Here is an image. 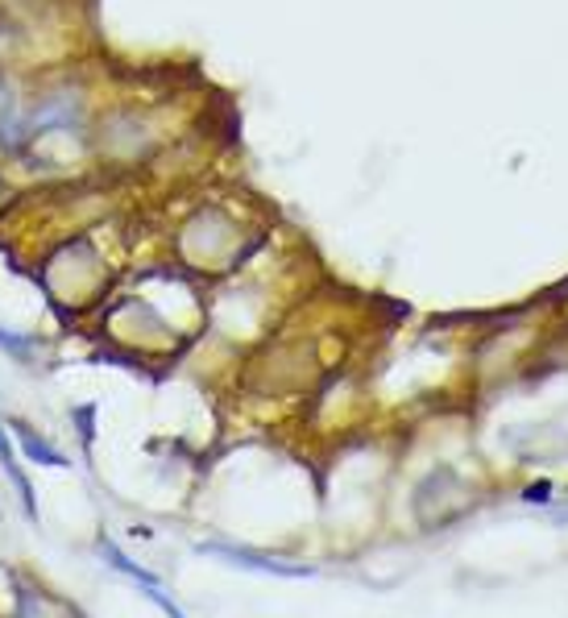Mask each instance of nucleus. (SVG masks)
Listing matches in <instances>:
<instances>
[{
    "label": "nucleus",
    "mask_w": 568,
    "mask_h": 618,
    "mask_svg": "<svg viewBox=\"0 0 568 618\" xmlns=\"http://www.w3.org/2000/svg\"><path fill=\"white\" fill-rule=\"evenodd\" d=\"M522 499L535 502V506H544V502L552 499V481H535V486H527V490H522Z\"/></svg>",
    "instance_id": "11"
},
{
    "label": "nucleus",
    "mask_w": 568,
    "mask_h": 618,
    "mask_svg": "<svg viewBox=\"0 0 568 618\" xmlns=\"http://www.w3.org/2000/svg\"><path fill=\"white\" fill-rule=\"evenodd\" d=\"M204 552H212V556H224V561H233V565H245V569L279 572V577H311V569H308V565H279V561H270V556H261V552H249V548H233V544H204Z\"/></svg>",
    "instance_id": "4"
},
{
    "label": "nucleus",
    "mask_w": 568,
    "mask_h": 618,
    "mask_svg": "<svg viewBox=\"0 0 568 618\" xmlns=\"http://www.w3.org/2000/svg\"><path fill=\"white\" fill-rule=\"evenodd\" d=\"M229 245H237V224L220 213L216 204L195 208L188 220H179L175 229V258L188 270H212V258L229 254Z\"/></svg>",
    "instance_id": "3"
},
{
    "label": "nucleus",
    "mask_w": 568,
    "mask_h": 618,
    "mask_svg": "<svg viewBox=\"0 0 568 618\" xmlns=\"http://www.w3.org/2000/svg\"><path fill=\"white\" fill-rule=\"evenodd\" d=\"M9 428H13L17 445H22V456H29L34 465H47V469H63V465H67V456L54 449L38 428H29V424H22V420H13Z\"/></svg>",
    "instance_id": "5"
},
{
    "label": "nucleus",
    "mask_w": 568,
    "mask_h": 618,
    "mask_svg": "<svg viewBox=\"0 0 568 618\" xmlns=\"http://www.w3.org/2000/svg\"><path fill=\"white\" fill-rule=\"evenodd\" d=\"M95 233H100V224L67 233L38 258L34 279L47 291L50 308L63 320H75L79 311L100 308L108 299L113 283H117V266L108 262V254H104Z\"/></svg>",
    "instance_id": "2"
},
{
    "label": "nucleus",
    "mask_w": 568,
    "mask_h": 618,
    "mask_svg": "<svg viewBox=\"0 0 568 618\" xmlns=\"http://www.w3.org/2000/svg\"><path fill=\"white\" fill-rule=\"evenodd\" d=\"M9 47H13V29H9V17L0 9V63H9Z\"/></svg>",
    "instance_id": "12"
},
{
    "label": "nucleus",
    "mask_w": 568,
    "mask_h": 618,
    "mask_svg": "<svg viewBox=\"0 0 568 618\" xmlns=\"http://www.w3.org/2000/svg\"><path fill=\"white\" fill-rule=\"evenodd\" d=\"M0 349L13 357V361H22V365H34V361H38V353H42V345H38L34 336L9 333L4 324H0Z\"/></svg>",
    "instance_id": "9"
},
{
    "label": "nucleus",
    "mask_w": 568,
    "mask_h": 618,
    "mask_svg": "<svg viewBox=\"0 0 568 618\" xmlns=\"http://www.w3.org/2000/svg\"><path fill=\"white\" fill-rule=\"evenodd\" d=\"M92 415H95V407H79L75 411V420H79V436H83V449H92V440H95V432H92Z\"/></svg>",
    "instance_id": "10"
},
{
    "label": "nucleus",
    "mask_w": 568,
    "mask_h": 618,
    "mask_svg": "<svg viewBox=\"0 0 568 618\" xmlns=\"http://www.w3.org/2000/svg\"><path fill=\"white\" fill-rule=\"evenodd\" d=\"M170 145L166 120L154 104L133 95H108L100 100L88 129V167L100 175L133 179V170L154 167Z\"/></svg>",
    "instance_id": "1"
},
{
    "label": "nucleus",
    "mask_w": 568,
    "mask_h": 618,
    "mask_svg": "<svg viewBox=\"0 0 568 618\" xmlns=\"http://www.w3.org/2000/svg\"><path fill=\"white\" fill-rule=\"evenodd\" d=\"M95 548H100V552H104V561H108V565H113V569H117V572H125V577H133V581H138V585H142L145 594H150V590H163V581H158V577H154V572H145L142 565H138V561H129V556H125V552H120V548L113 544V540H108V536H100V540H95Z\"/></svg>",
    "instance_id": "8"
},
{
    "label": "nucleus",
    "mask_w": 568,
    "mask_h": 618,
    "mask_svg": "<svg viewBox=\"0 0 568 618\" xmlns=\"http://www.w3.org/2000/svg\"><path fill=\"white\" fill-rule=\"evenodd\" d=\"M0 465H4V474H9V481L17 486V494H22V506L25 515L38 524V499H34V486H29V477H25V469L17 465V452H13V440H9V428L0 424Z\"/></svg>",
    "instance_id": "6"
},
{
    "label": "nucleus",
    "mask_w": 568,
    "mask_h": 618,
    "mask_svg": "<svg viewBox=\"0 0 568 618\" xmlns=\"http://www.w3.org/2000/svg\"><path fill=\"white\" fill-rule=\"evenodd\" d=\"M17 618H79L72 606L54 602L38 585H17Z\"/></svg>",
    "instance_id": "7"
}]
</instances>
